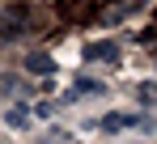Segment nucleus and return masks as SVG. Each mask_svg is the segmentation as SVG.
<instances>
[{"label":"nucleus","mask_w":157,"mask_h":144,"mask_svg":"<svg viewBox=\"0 0 157 144\" xmlns=\"http://www.w3.org/2000/svg\"><path fill=\"white\" fill-rule=\"evenodd\" d=\"M85 59H89V64H115V59H119V47H115L110 38L89 43V47H85Z\"/></svg>","instance_id":"1"},{"label":"nucleus","mask_w":157,"mask_h":144,"mask_svg":"<svg viewBox=\"0 0 157 144\" xmlns=\"http://www.w3.org/2000/svg\"><path fill=\"white\" fill-rule=\"evenodd\" d=\"M26 72H34V76H51V72H55V59L47 55V51H30V55H26Z\"/></svg>","instance_id":"2"},{"label":"nucleus","mask_w":157,"mask_h":144,"mask_svg":"<svg viewBox=\"0 0 157 144\" xmlns=\"http://www.w3.org/2000/svg\"><path fill=\"white\" fill-rule=\"evenodd\" d=\"M43 144H77V140H72V131H64V127H51V131L43 136Z\"/></svg>","instance_id":"3"},{"label":"nucleus","mask_w":157,"mask_h":144,"mask_svg":"<svg viewBox=\"0 0 157 144\" xmlns=\"http://www.w3.org/2000/svg\"><path fill=\"white\" fill-rule=\"evenodd\" d=\"M26 123H30V110H26V106L9 110V127H26Z\"/></svg>","instance_id":"4"},{"label":"nucleus","mask_w":157,"mask_h":144,"mask_svg":"<svg viewBox=\"0 0 157 144\" xmlns=\"http://www.w3.org/2000/svg\"><path fill=\"white\" fill-rule=\"evenodd\" d=\"M128 123H132V119H123V115H106L102 127H106V131H119V127H128Z\"/></svg>","instance_id":"5"},{"label":"nucleus","mask_w":157,"mask_h":144,"mask_svg":"<svg viewBox=\"0 0 157 144\" xmlns=\"http://www.w3.org/2000/svg\"><path fill=\"white\" fill-rule=\"evenodd\" d=\"M72 93H102V81H77Z\"/></svg>","instance_id":"6"}]
</instances>
